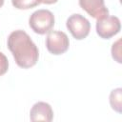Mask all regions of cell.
Returning a JSON list of instances; mask_svg holds the SVG:
<instances>
[{
    "instance_id": "cell-1",
    "label": "cell",
    "mask_w": 122,
    "mask_h": 122,
    "mask_svg": "<svg viewBox=\"0 0 122 122\" xmlns=\"http://www.w3.org/2000/svg\"><path fill=\"white\" fill-rule=\"evenodd\" d=\"M7 44L15 63L20 68L30 69L37 63L39 58L38 48L25 30H16L10 32Z\"/></svg>"
},
{
    "instance_id": "cell-2",
    "label": "cell",
    "mask_w": 122,
    "mask_h": 122,
    "mask_svg": "<svg viewBox=\"0 0 122 122\" xmlns=\"http://www.w3.org/2000/svg\"><path fill=\"white\" fill-rule=\"evenodd\" d=\"M29 26L35 33L40 35L46 34L54 26V15L49 10H37L30 16Z\"/></svg>"
},
{
    "instance_id": "cell-3",
    "label": "cell",
    "mask_w": 122,
    "mask_h": 122,
    "mask_svg": "<svg viewBox=\"0 0 122 122\" xmlns=\"http://www.w3.org/2000/svg\"><path fill=\"white\" fill-rule=\"evenodd\" d=\"M66 27L76 40L85 39L91 30L90 21L79 13H73L66 21Z\"/></svg>"
},
{
    "instance_id": "cell-4",
    "label": "cell",
    "mask_w": 122,
    "mask_h": 122,
    "mask_svg": "<svg viewBox=\"0 0 122 122\" xmlns=\"http://www.w3.org/2000/svg\"><path fill=\"white\" fill-rule=\"evenodd\" d=\"M70 40L64 31L51 30L46 37V47L53 55H60L69 50Z\"/></svg>"
},
{
    "instance_id": "cell-5",
    "label": "cell",
    "mask_w": 122,
    "mask_h": 122,
    "mask_svg": "<svg viewBox=\"0 0 122 122\" xmlns=\"http://www.w3.org/2000/svg\"><path fill=\"white\" fill-rule=\"evenodd\" d=\"M96 33L102 39H110L116 35L121 30V22L117 16L107 15L96 20Z\"/></svg>"
},
{
    "instance_id": "cell-6",
    "label": "cell",
    "mask_w": 122,
    "mask_h": 122,
    "mask_svg": "<svg viewBox=\"0 0 122 122\" xmlns=\"http://www.w3.org/2000/svg\"><path fill=\"white\" fill-rule=\"evenodd\" d=\"M78 2L80 8L96 20L109 15L104 0H78Z\"/></svg>"
},
{
    "instance_id": "cell-7",
    "label": "cell",
    "mask_w": 122,
    "mask_h": 122,
    "mask_svg": "<svg viewBox=\"0 0 122 122\" xmlns=\"http://www.w3.org/2000/svg\"><path fill=\"white\" fill-rule=\"evenodd\" d=\"M53 118V111L51 106L43 101L36 102L33 104L30 111V119L32 122L36 121H46L51 122Z\"/></svg>"
},
{
    "instance_id": "cell-8",
    "label": "cell",
    "mask_w": 122,
    "mask_h": 122,
    "mask_svg": "<svg viewBox=\"0 0 122 122\" xmlns=\"http://www.w3.org/2000/svg\"><path fill=\"white\" fill-rule=\"evenodd\" d=\"M109 101L112 109L114 112L121 113L122 112V89L116 88L112 90L110 93Z\"/></svg>"
},
{
    "instance_id": "cell-9",
    "label": "cell",
    "mask_w": 122,
    "mask_h": 122,
    "mask_svg": "<svg viewBox=\"0 0 122 122\" xmlns=\"http://www.w3.org/2000/svg\"><path fill=\"white\" fill-rule=\"evenodd\" d=\"M11 4L18 10H29L40 5L38 0H11Z\"/></svg>"
},
{
    "instance_id": "cell-10",
    "label": "cell",
    "mask_w": 122,
    "mask_h": 122,
    "mask_svg": "<svg viewBox=\"0 0 122 122\" xmlns=\"http://www.w3.org/2000/svg\"><path fill=\"white\" fill-rule=\"evenodd\" d=\"M112 58L117 62L121 63V39L119 38L117 41H115L112 46Z\"/></svg>"
},
{
    "instance_id": "cell-11",
    "label": "cell",
    "mask_w": 122,
    "mask_h": 122,
    "mask_svg": "<svg viewBox=\"0 0 122 122\" xmlns=\"http://www.w3.org/2000/svg\"><path fill=\"white\" fill-rule=\"evenodd\" d=\"M9 70V61L7 56L0 51V76L4 75Z\"/></svg>"
},
{
    "instance_id": "cell-12",
    "label": "cell",
    "mask_w": 122,
    "mask_h": 122,
    "mask_svg": "<svg viewBox=\"0 0 122 122\" xmlns=\"http://www.w3.org/2000/svg\"><path fill=\"white\" fill-rule=\"evenodd\" d=\"M58 0H38V2L40 4H46V5H51V4H55Z\"/></svg>"
},
{
    "instance_id": "cell-13",
    "label": "cell",
    "mask_w": 122,
    "mask_h": 122,
    "mask_svg": "<svg viewBox=\"0 0 122 122\" xmlns=\"http://www.w3.org/2000/svg\"><path fill=\"white\" fill-rule=\"evenodd\" d=\"M4 5V0H0V8Z\"/></svg>"
}]
</instances>
